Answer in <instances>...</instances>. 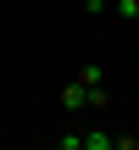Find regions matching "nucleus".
I'll return each instance as SVG.
<instances>
[{
	"label": "nucleus",
	"mask_w": 139,
	"mask_h": 150,
	"mask_svg": "<svg viewBox=\"0 0 139 150\" xmlns=\"http://www.w3.org/2000/svg\"><path fill=\"white\" fill-rule=\"evenodd\" d=\"M89 106H106V89H84V83H61V111H89Z\"/></svg>",
	"instance_id": "nucleus-1"
},
{
	"label": "nucleus",
	"mask_w": 139,
	"mask_h": 150,
	"mask_svg": "<svg viewBox=\"0 0 139 150\" xmlns=\"http://www.w3.org/2000/svg\"><path fill=\"white\" fill-rule=\"evenodd\" d=\"M72 83H84V89H106V72H100V61H84V67L72 72Z\"/></svg>",
	"instance_id": "nucleus-2"
},
{
	"label": "nucleus",
	"mask_w": 139,
	"mask_h": 150,
	"mask_svg": "<svg viewBox=\"0 0 139 150\" xmlns=\"http://www.w3.org/2000/svg\"><path fill=\"white\" fill-rule=\"evenodd\" d=\"M78 139H84V150H111V134L106 128H84Z\"/></svg>",
	"instance_id": "nucleus-3"
},
{
	"label": "nucleus",
	"mask_w": 139,
	"mask_h": 150,
	"mask_svg": "<svg viewBox=\"0 0 139 150\" xmlns=\"http://www.w3.org/2000/svg\"><path fill=\"white\" fill-rule=\"evenodd\" d=\"M106 11H117V17H139V0H111Z\"/></svg>",
	"instance_id": "nucleus-4"
},
{
	"label": "nucleus",
	"mask_w": 139,
	"mask_h": 150,
	"mask_svg": "<svg viewBox=\"0 0 139 150\" xmlns=\"http://www.w3.org/2000/svg\"><path fill=\"white\" fill-rule=\"evenodd\" d=\"M106 6H111V0H84V11H89V17H100Z\"/></svg>",
	"instance_id": "nucleus-5"
}]
</instances>
